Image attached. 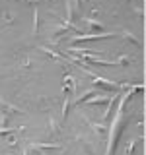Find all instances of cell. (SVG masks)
<instances>
[{"label": "cell", "mask_w": 146, "mask_h": 155, "mask_svg": "<svg viewBox=\"0 0 146 155\" xmlns=\"http://www.w3.org/2000/svg\"><path fill=\"white\" fill-rule=\"evenodd\" d=\"M84 70L88 72V74H90L92 78H94V84H99V85H105L107 89H119V84H115V81H109L107 80V78H103V76H99V74H94V72L92 70H88V68H84Z\"/></svg>", "instance_id": "obj_2"}, {"label": "cell", "mask_w": 146, "mask_h": 155, "mask_svg": "<svg viewBox=\"0 0 146 155\" xmlns=\"http://www.w3.org/2000/svg\"><path fill=\"white\" fill-rule=\"evenodd\" d=\"M121 31H123V35H125L127 39H129V41H133V43H136V45H142V41H140V39H136V37L133 35V33L129 31V29H125V27H123V29H121Z\"/></svg>", "instance_id": "obj_5"}, {"label": "cell", "mask_w": 146, "mask_h": 155, "mask_svg": "<svg viewBox=\"0 0 146 155\" xmlns=\"http://www.w3.org/2000/svg\"><path fill=\"white\" fill-rule=\"evenodd\" d=\"M103 37H113V33H97V35H82V37H76L72 39V43H78V41H96V39H103Z\"/></svg>", "instance_id": "obj_3"}, {"label": "cell", "mask_w": 146, "mask_h": 155, "mask_svg": "<svg viewBox=\"0 0 146 155\" xmlns=\"http://www.w3.org/2000/svg\"><path fill=\"white\" fill-rule=\"evenodd\" d=\"M134 89H142V85H133L129 91H125L119 99V107H117V113H115V118H113V124H111V132H109V143H107V155H113V149H115V143H117V136H119V130H121V122H123V113H125V105L127 101L130 99V95L134 93Z\"/></svg>", "instance_id": "obj_1"}, {"label": "cell", "mask_w": 146, "mask_h": 155, "mask_svg": "<svg viewBox=\"0 0 146 155\" xmlns=\"http://www.w3.org/2000/svg\"><path fill=\"white\" fill-rule=\"evenodd\" d=\"M14 128H0V134H10Z\"/></svg>", "instance_id": "obj_6"}, {"label": "cell", "mask_w": 146, "mask_h": 155, "mask_svg": "<svg viewBox=\"0 0 146 155\" xmlns=\"http://www.w3.org/2000/svg\"><path fill=\"white\" fill-rule=\"evenodd\" d=\"M90 105H101V103H105V101H109V97L107 95H97V97H92V99H86Z\"/></svg>", "instance_id": "obj_4"}]
</instances>
